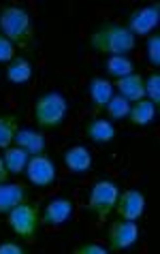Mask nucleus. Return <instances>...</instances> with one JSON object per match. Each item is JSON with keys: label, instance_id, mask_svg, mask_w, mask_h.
Masks as SVG:
<instances>
[{"label": "nucleus", "instance_id": "19", "mask_svg": "<svg viewBox=\"0 0 160 254\" xmlns=\"http://www.w3.org/2000/svg\"><path fill=\"white\" fill-rule=\"evenodd\" d=\"M4 167L11 173H22L28 165V152L22 147H6L4 150Z\"/></svg>", "mask_w": 160, "mask_h": 254}, {"label": "nucleus", "instance_id": "11", "mask_svg": "<svg viewBox=\"0 0 160 254\" xmlns=\"http://www.w3.org/2000/svg\"><path fill=\"white\" fill-rule=\"evenodd\" d=\"M73 216V203L68 199H53L47 203L45 214H43V222L52 224V227H58V224H64L66 220H71Z\"/></svg>", "mask_w": 160, "mask_h": 254}, {"label": "nucleus", "instance_id": "8", "mask_svg": "<svg viewBox=\"0 0 160 254\" xmlns=\"http://www.w3.org/2000/svg\"><path fill=\"white\" fill-rule=\"evenodd\" d=\"M26 173H28L30 184L43 188V186L53 184V180H55V165L52 162V158L39 154V156H32L30 160H28Z\"/></svg>", "mask_w": 160, "mask_h": 254}, {"label": "nucleus", "instance_id": "23", "mask_svg": "<svg viewBox=\"0 0 160 254\" xmlns=\"http://www.w3.org/2000/svg\"><path fill=\"white\" fill-rule=\"evenodd\" d=\"M145 94H148L152 98V103L158 107L160 105V75L158 73L148 77V81H145Z\"/></svg>", "mask_w": 160, "mask_h": 254}, {"label": "nucleus", "instance_id": "13", "mask_svg": "<svg viewBox=\"0 0 160 254\" xmlns=\"http://www.w3.org/2000/svg\"><path fill=\"white\" fill-rule=\"evenodd\" d=\"M64 165L73 173H86L92 167V154L83 145H73L64 152Z\"/></svg>", "mask_w": 160, "mask_h": 254}, {"label": "nucleus", "instance_id": "22", "mask_svg": "<svg viewBox=\"0 0 160 254\" xmlns=\"http://www.w3.org/2000/svg\"><path fill=\"white\" fill-rule=\"evenodd\" d=\"M107 111H109V118L113 120H122V118H128V111H130V105L124 96H113L111 101L107 103Z\"/></svg>", "mask_w": 160, "mask_h": 254}, {"label": "nucleus", "instance_id": "10", "mask_svg": "<svg viewBox=\"0 0 160 254\" xmlns=\"http://www.w3.org/2000/svg\"><path fill=\"white\" fill-rule=\"evenodd\" d=\"M28 201V188L19 184H0V214H9L13 207Z\"/></svg>", "mask_w": 160, "mask_h": 254}, {"label": "nucleus", "instance_id": "27", "mask_svg": "<svg viewBox=\"0 0 160 254\" xmlns=\"http://www.w3.org/2000/svg\"><path fill=\"white\" fill-rule=\"evenodd\" d=\"M26 248H22L19 244L15 242H4V244H0V254H24Z\"/></svg>", "mask_w": 160, "mask_h": 254}, {"label": "nucleus", "instance_id": "1", "mask_svg": "<svg viewBox=\"0 0 160 254\" xmlns=\"http://www.w3.org/2000/svg\"><path fill=\"white\" fill-rule=\"evenodd\" d=\"M0 30L17 47L26 49L34 43V28L30 24V15L17 4H4L0 9Z\"/></svg>", "mask_w": 160, "mask_h": 254}, {"label": "nucleus", "instance_id": "18", "mask_svg": "<svg viewBox=\"0 0 160 254\" xmlns=\"http://www.w3.org/2000/svg\"><path fill=\"white\" fill-rule=\"evenodd\" d=\"M6 77H9L11 83H17V86H22V83H28L32 77V66L30 62L26 58H13L9 62V66H6Z\"/></svg>", "mask_w": 160, "mask_h": 254}, {"label": "nucleus", "instance_id": "28", "mask_svg": "<svg viewBox=\"0 0 160 254\" xmlns=\"http://www.w3.org/2000/svg\"><path fill=\"white\" fill-rule=\"evenodd\" d=\"M6 178H9V171H6V167H4V160L0 158V184L6 182Z\"/></svg>", "mask_w": 160, "mask_h": 254}, {"label": "nucleus", "instance_id": "21", "mask_svg": "<svg viewBox=\"0 0 160 254\" xmlns=\"http://www.w3.org/2000/svg\"><path fill=\"white\" fill-rule=\"evenodd\" d=\"M133 62L128 58H124V56H111L107 60V73L111 77H115V79H120V77H126L130 73H135L133 70Z\"/></svg>", "mask_w": 160, "mask_h": 254}, {"label": "nucleus", "instance_id": "16", "mask_svg": "<svg viewBox=\"0 0 160 254\" xmlns=\"http://www.w3.org/2000/svg\"><path fill=\"white\" fill-rule=\"evenodd\" d=\"M113 86L107 81V79H101V77H94L90 81V96H92V103L96 109H103L107 107V103L113 98Z\"/></svg>", "mask_w": 160, "mask_h": 254}, {"label": "nucleus", "instance_id": "2", "mask_svg": "<svg viewBox=\"0 0 160 254\" xmlns=\"http://www.w3.org/2000/svg\"><path fill=\"white\" fill-rule=\"evenodd\" d=\"M90 45L101 54L124 56L135 49V37L128 28H124L120 24H103L99 30L92 32Z\"/></svg>", "mask_w": 160, "mask_h": 254}, {"label": "nucleus", "instance_id": "20", "mask_svg": "<svg viewBox=\"0 0 160 254\" xmlns=\"http://www.w3.org/2000/svg\"><path fill=\"white\" fill-rule=\"evenodd\" d=\"M17 132V118L15 116H0V147H11Z\"/></svg>", "mask_w": 160, "mask_h": 254}, {"label": "nucleus", "instance_id": "17", "mask_svg": "<svg viewBox=\"0 0 160 254\" xmlns=\"http://www.w3.org/2000/svg\"><path fill=\"white\" fill-rule=\"evenodd\" d=\"M154 116H156V105L152 101H143V98L137 101L135 107H130L128 111V118L135 126H148L154 120Z\"/></svg>", "mask_w": 160, "mask_h": 254}, {"label": "nucleus", "instance_id": "25", "mask_svg": "<svg viewBox=\"0 0 160 254\" xmlns=\"http://www.w3.org/2000/svg\"><path fill=\"white\" fill-rule=\"evenodd\" d=\"M148 60L154 66L160 64V37L158 34H154V37L148 39Z\"/></svg>", "mask_w": 160, "mask_h": 254}, {"label": "nucleus", "instance_id": "15", "mask_svg": "<svg viewBox=\"0 0 160 254\" xmlns=\"http://www.w3.org/2000/svg\"><path fill=\"white\" fill-rule=\"evenodd\" d=\"M86 135L92 141H96V143H109V141H113V137H115V128L111 126V122H107V120L96 118L92 122H88Z\"/></svg>", "mask_w": 160, "mask_h": 254}, {"label": "nucleus", "instance_id": "9", "mask_svg": "<svg viewBox=\"0 0 160 254\" xmlns=\"http://www.w3.org/2000/svg\"><path fill=\"white\" fill-rule=\"evenodd\" d=\"M115 207L120 218H124V220H137V218H141L145 209V196L139 190H126V192L117 194Z\"/></svg>", "mask_w": 160, "mask_h": 254}, {"label": "nucleus", "instance_id": "4", "mask_svg": "<svg viewBox=\"0 0 160 254\" xmlns=\"http://www.w3.org/2000/svg\"><path fill=\"white\" fill-rule=\"evenodd\" d=\"M41 211H39V203H22V205L13 207L9 211V227L13 229L15 235H19L26 242H32L37 237L39 231V222H41Z\"/></svg>", "mask_w": 160, "mask_h": 254}, {"label": "nucleus", "instance_id": "5", "mask_svg": "<svg viewBox=\"0 0 160 254\" xmlns=\"http://www.w3.org/2000/svg\"><path fill=\"white\" fill-rule=\"evenodd\" d=\"M117 186L111 184V182H96L92 192H90V203L88 207L92 214H96V218L103 222L107 220V216L111 214V209L115 207L117 203Z\"/></svg>", "mask_w": 160, "mask_h": 254}, {"label": "nucleus", "instance_id": "3", "mask_svg": "<svg viewBox=\"0 0 160 254\" xmlns=\"http://www.w3.org/2000/svg\"><path fill=\"white\" fill-rule=\"evenodd\" d=\"M66 109H68L66 98L60 92H55V90L43 92L39 96L37 105H34V118H37L39 128H43V130L58 128V126L64 122Z\"/></svg>", "mask_w": 160, "mask_h": 254}, {"label": "nucleus", "instance_id": "12", "mask_svg": "<svg viewBox=\"0 0 160 254\" xmlns=\"http://www.w3.org/2000/svg\"><path fill=\"white\" fill-rule=\"evenodd\" d=\"M115 86L120 90V94L126 98V101H141L145 96V81L141 75L137 73H130L126 77H120V79H115Z\"/></svg>", "mask_w": 160, "mask_h": 254}, {"label": "nucleus", "instance_id": "26", "mask_svg": "<svg viewBox=\"0 0 160 254\" xmlns=\"http://www.w3.org/2000/svg\"><path fill=\"white\" fill-rule=\"evenodd\" d=\"M75 254H107V248L99 244H81L79 248H75Z\"/></svg>", "mask_w": 160, "mask_h": 254}, {"label": "nucleus", "instance_id": "7", "mask_svg": "<svg viewBox=\"0 0 160 254\" xmlns=\"http://www.w3.org/2000/svg\"><path fill=\"white\" fill-rule=\"evenodd\" d=\"M160 19V6L158 4H148L143 9H137L135 13H130L128 17V30L133 32V37H148L154 30Z\"/></svg>", "mask_w": 160, "mask_h": 254}, {"label": "nucleus", "instance_id": "14", "mask_svg": "<svg viewBox=\"0 0 160 254\" xmlns=\"http://www.w3.org/2000/svg\"><path fill=\"white\" fill-rule=\"evenodd\" d=\"M13 141L17 143V147H22V150L32 154V156H39V154H43V150H45V137H43V132H39V130H30V128L17 130Z\"/></svg>", "mask_w": 160, "mask_h": 254}, {"label": "nucleus", "instance_id": "24", "mask_svg": "<svg viewBox=\"0 0 160 254\" xmlns=\"http://www.w3.org/2000/svg\"><path fill=\"white\" fill-rule=\"evenodd\" d=\"M13 58H15V45L0 34V64H9Z\"/></svg>", "mask_w": 160, "mask_h": 254}, {"label": "nucleus", "instance_id": "6", "mask_svg": "<svg viewBox=\"0 0 160 254\" xmlns=\"http://www.w3.org/2000/svg\"><path fill=\"white\" fill-rule=\"evenodd\" d=\"M139 239V227L135 220H115L109 229V248L113 252L126 250L130 246H135Z\"/></svg>", "mask_w": 160, "mask_h": 254}]
</instances>
